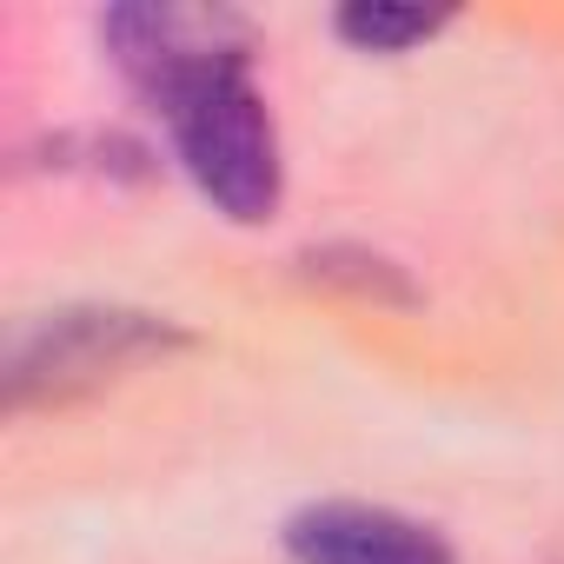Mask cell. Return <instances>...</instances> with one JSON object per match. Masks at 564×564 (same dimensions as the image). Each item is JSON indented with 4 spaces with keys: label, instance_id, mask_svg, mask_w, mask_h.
<instances>
[{
    "label": "cell",
    "instance_id": "3",
    "mask_svg": "<svg viewBox=\"0 0 564 564\" xmlns=\"http://www.w3.org/2000/svg\"><path fill=\"white\" fill-rule=\"evenodd\" d=\"M286 551L293 564H458L432 524L392 505H359V498H326V505L293 511Z\"/></svg>",
    "mask_w": 564,
    "mask_h": 564
},
{
    "label": "cell",
    "instance_id": "1",
    "mask_svg": "<svg viewBox=\"0 0 564 564\" xmlns=\"http://www.w3.org/2000/svg\"><path fill=\"white\" fill-rule=\"evenodd\" d=\"M153 100L173 127V153H180L186 180L239 226L272 219V206H279V133H272V113L246 74V54L199 61V67L173 74Z\"/></svg>",
    "mask_w": 564,
    "mask_h": 564
},
{
    "label": "cell",
    "instance_id": "4",
    "mask_svg": "<svg viewBox=\"0 0 564 564\" xmlns=\"http://www.w3.org/2000/svg\"><path fill=\"white\" fill-rule=\"evenodd\" d=\"M113 61L147 87L160 94L173 74L199 67V61H226V54H246V28L232 14H213V8H113L100 21Z\"/></svg>",
    "mask_w": 564,
    "mask_h": 564
},
{
    "label": "cell",
    "instance_id": "2",
    "mask_svg": "<svg viewBox=\"0 0 564 564\" xmlns=\"http://www.w3.org/2000/svg\"><path fill=\"white\" fill-rule=\"evenodd\" d=\"M173 346H186V333L173 319H153V313H133V306H61V313H41L8 346V412L67 405L80 392L113 386L120 372H133L147 359H166Z\"/></svg>",
    "mask_w": 564,
    "mask_h": 564
},
{
    "label": "cell",
    "instance_id": "5",
    "mask_svg": "<svg viewBox=\"0 0 564 564\" xmlns=\"http://www.w3.org/2000/svg\"><path fill=\"white\" fill-rule=\"evenodd\" d=\"M452 14H425V8H386V0H366V8H346L333 28L339 41H352L359 54H405L419 41H432Z\"/></svg>",
    "mask_w": 564,
    "mask_h": 564
}]
</instances>
